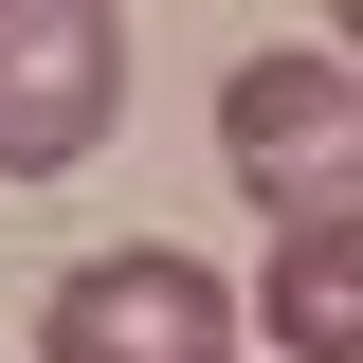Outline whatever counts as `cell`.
I'll return each instance as SVG.
<instances>
[{
    "label": "cell",
    "instance_id": "cell-5",
    "mask_svg": "<svg viewBox=\"0 0 363 363\" xmlns=\"http://www.w3.org/2000/svg\"><path fill=\"white\" fill-rule=\"evenodd\" d=\"M327 37H345V73H363V0H327Z\"/></svg>",
    "mask_w": 363,
    "mask_h": 363
},
{
    "label": "cell",
    "instance_id": "cell-3",
    "mask_svg": "<svg viewBox=\"0 0 363 363\" xmlns=\"http://www.w3.org/2000/svg\"><path fill=\"white\" fill-rule=\"evenodd\" d=\"M218 345H236V291L200 255H164V236L55 272V309H37V363H218Z\"/></svg>",
    "mask_w": 363,
    "mask_h": 363
},
{
    "label": "cell",
    "instance_id": "cell-4",
    "mask_svg": "<svg viewBox=\"0 0 363 363\" xmlns=\"http://www.w3.org/2000/svg\"><path fill=\"white\" fill-rule=\"evenodd\" d=\"M255 345H272V363H363V218H272V255H255Z\"/></svg>",
    "mask_w": 363,
    "mask_h": 363
},
{
    "label": "cell",
    "instance_id": "cell-1",
    "mask_svg": "<svg viewBox=\"0 0 363 363\" xmlns=\"http://www.w3.org/2000/svg\"><path fill=\"white\" fill-rule=\"evenodd\" d=\"M218 164L255 218H363V73L345 55H236L218 73Z\"/></svg>",
    "mask_w": 363,
    "mask_h": 363
},
{
    "label": "cell",
    "instance_id": "cell-6",
    "mask_svg": "<svg viewBox=\"0 0 363 363\" xmlns=\"http://www.w3.org/2000/svg\"><path fill=\"white\" fill-rule=\"evenodd\" d=\"M218 363H236V345H218Z\"/></svg>",
    "mask_w": 363,
    "mask_h": 363
},
{
    "label": "cell",
    "instance_id": "cell-2",
    "mask_svg": "<svg viewBox=\"0 0 363 363\" xmlns=\"http://www.w3.org/2000/svg\"><path fill=\"white\" fill-rule=\"evenodd\" d=\"M128 128V0H0V182H73Z\"/></svg>",
    "mask_w": 363,
    "mask_h": 363
}]
</instances>
